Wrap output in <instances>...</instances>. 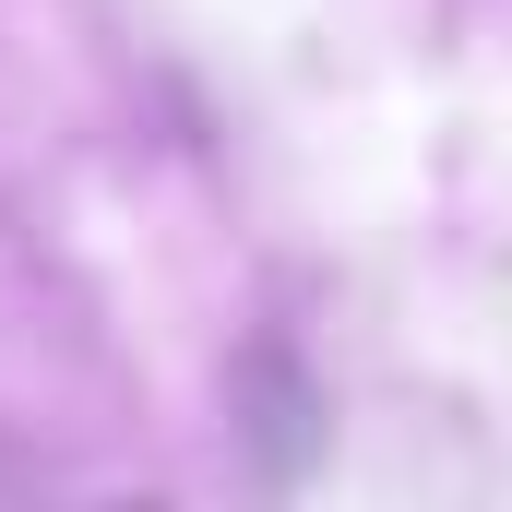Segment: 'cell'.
<instances>
[]
</instances>
